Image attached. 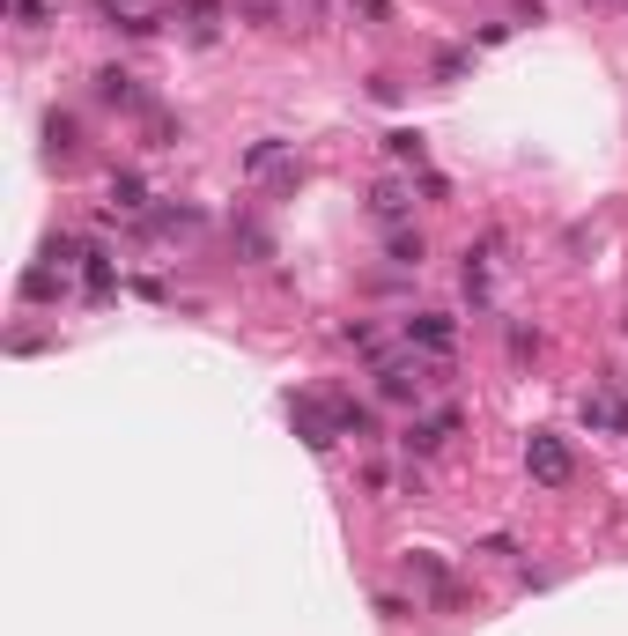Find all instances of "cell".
Wrapping results in <instances>:
<instances>
[{
    "instance_id": "cell-1",
    "label": "cell",
    "mask_w": 628,
    "mask_h": 636,
    "mask_svg": "<svg viewBox=\"0 0 628 636\" xmlns=\"http://www.w3.org/2000/svg\"><path fill=\"white\" fill-rule=\"evenodd\" d=\"M525 466H532V481H540V489H569V474H577V466H569V444L547 437V429H532Z\"/></svg>"
},
{
    "instance_id": "cell-2",
    "label": "cell",
    "mask_w": 628,
    "mask_h": 636,
    "mask_svg": "<svg viewBox=\"0 0 628 636\" xmlns=\"http://www.w3.org/2000/svg\"><path fill=\"white\" fill-rule=\"evenodd\" d=\"M407 577H422L429 585V600H436V614H451V607H466V592H459V577H451L444 563H436L429 548H407Z\"/></svg>"
},
{
    "instance_id": "cell-3",
    "label": "cell",
    "mask_w": 628,
    "mask_h": 636,
    "mask_svg": "<svg viewBox=\"0 0 628 636\" xmlns=\"http://www.w3.org/2000/svg\"><path fill=\"white\" fill-rule=\"evenodd\" d=\"M407 341L422 348V355H436V363H444L459 333H451V318H444V311H414V318H407Z\"/></svg>"
},
{
    "instance_id": "cell-4",
    "label": "cell",
    "mask_w": 628,
    "mask_h": 636,
    "mask_svg": "<svg viewBox=\"0 0 628 636\" xmlns=\"http://www.w3.org/2000/svg\"><path fill=\"white\" fill-rule=\"evenodd\" d=\"M296 429H303V444H311V452H326V444L340 437L333 400H296Z\"/></svg>"
},
{
    "instance_id": "cell-5",
    "label": "cell",
    "mask_w": 628,
    "mask_h": 636,
    "mask_svg": "<svg viewBox=\"0 0 628 636\" xmlns=\"http://www.w3.org/2000/svg\"><path fill=\"white\" fill-rule=\"evenodd\" d=\"M422 378H429L422 355H414V363H385L377 370V392H385V400H422Z\"/></svg>"
},
{
    "instance_id": "cell-6",
    "label": "cell",
    "mask_w": 628,
    "mask_h": 636,
    "mask_svg": "<svg viewBox=\"0 0 628 636\" xmlns=\"http://www.w3.org/2000/svg\"><path fill=\"white\" fill-rule=\"evenodd\" d=\"M451 437H459V415H451V407H436L429 422L407 429V452H436V444H451Z\"/></svg>"
},
{
    "instance_id": "cell-7",
    "label": "cell",
    "mask_w": 628,
    "mask_h": 636,
    "mask_svg": "<svg viewBox=\"0 0 628 636\" xmlns=\"http://www.w3.org/2000/svg\"><path fill=\"white\" fill-rule=\"evenodd\" d=\"M333 422H340V437H377V415H370V407H355V400H340V392H333Z\"/></svg>"
},
{
    "instance_id": "cell-8",
    "label": "cell",
    "mask_w": 628,
    "mask_h": 636,
    "mask_svg": "<svg viewBox=\"0 0 628 636\" xmlns=\"http://www.w3.org/2000/svg\"><path fill=\"white\" fill-rule=\"evenodd\" d=\"M97 97H104V104L141 111V89H133V74H119V67H104V74H97Z\"/></svg>"
},
{
    "instance_id": "cell-9",
    "label": "cell",
    "mask_w": 628,
    "mask_h": 636,
    "mask_svg": "<svg viewBox=\"0 0 628 636\" xmlns=\"http://www.w3.org/2000/svg\"><path fill=\"white\" fill-rule=\"evenodd\" d=\"M385 156H392V163H414V171H422V156H429V148H422V134H385Z\"/></svg>"
},
{
    "instance_id": "cell-10",
    "label": "cell",
    "mask_w": 628,
    "mask_h": 636,
    "mask_svg": "<svg viewBox=\"0 0 628 636\" xmlns=\"http://www.w3.org/2000/svg\"><path fill=\"white\" fill-rule=\"evenodd\" d=\"M82 274H89V296H111V252H82Z\"/></svg>"
},
{
    "instance_id": "cell-11",
    "label": "cell",
    "mask_w": 628,
    "mask_h": 636,
    "mask_svg": "<svg viewBox=\"0 0 628 636\" xmlns=\"http://www.w3.org/2000/svg\"><path fill=\"white\" fill-rule=\"evenodd\" d=\"M281 156H289V141H252V156H244V171L259 178V171H274Z\"/></svg>"
},
{
    "instance_id": "cell-12",
    "label": "cell",
    "mask_w": 628,
    "mask_h": 636,
    "mask_svg": "<svg viewBox=\"0 0 628 636\" xmlns=\"http://www.w3.org/2000/svg\"><path fill=\"white\" fill-rule=\"evenodd\" d=\"M111 200H119L126 215H133V208H148V193H141V178H133V171H119V178H111Z\"/></svg>"
},
{
    "instance_id": "cell-13",
    "label": "cell",
    "mask_w": 628,
    "mask_h": 636,
    "mask_svg": "<svg viewBox=\"0 0 628 636\" xmlns=\"http://www.w3.org/2000/svg\"><path fill=\"white\" fill-rule=\"evenodd\" d=\"M23 296H30V304H45V296H60V282H52V267H30V274H23Z\"/></svg>"
},
{
    "instance_id": "cell-14",
    "label": "cell",
    "mask_w": 628,
    "mask_h": 636,
    "mask_svg": "<svg viewBox=\"0 0 628 636\" xmlns=\"http://www.w3.org/2000/svg\"><path fill=\"white\" fill-rule=\"evenodd\" d=\"M8 8H15V23H23V30H45V23H52L45 0H8Z\"/></svg>"
},
{
    "instance_id": "cell-15",
    "label": "cell",
    "mask_w": 628,
    "mask_h": 636,
    "mask_svg": "<svg viewBox=\"0 0 628 636\" xmlns=\"http://www.w3.org/2000/svg\"><path fill=\"white\" fill-rule=\"evenodd\" d=\"M348 15H363V23L377 30V23H392V0H348Z\"/></svg>"
},
{
    "instance_id": "cell-16",
    "label": "cell",
    "mask_w": 628,
    "mask_h": 636,
    "mask_svg": "<svg viewBox=\"0 0 628 636\" xmlns=\"http://www.w3.org/2000/svg\"><path fill=\"white\" fill-rule=\"evenodd\" d=\"M377 215L399 222V215H407V193H399V185H377Z\"/></svg>"
},
{
    "instance_id": "cell-17",
    "label": "cell",
    "mask_w": 628,
    "mask_h": 636,
    "mask_svg": "<svg viewBox=\"0 0 628 636\" xmlns=\"http://www.w3.org/2000/svg\"><path fill=\"white\" fill-rule=\"evenodd\" d=\"M392 259L399 267H422V237H392Z\"/></svg>"
},
{
    "instance_id": "cell-18",
    "label": "cell",
    "mask_w": 628,
    "mask_h": 636,
    "mask_svg": "<svg viewBox=\"0 0 628 636\" xmlns=\"http://www.w3.org/2000/svg\"><path fill=\"white\" fill-rule=\"evenodd\" d=\"M244 15H252V23H281V0H237Z\"/></svg>"
}]
</instances>
